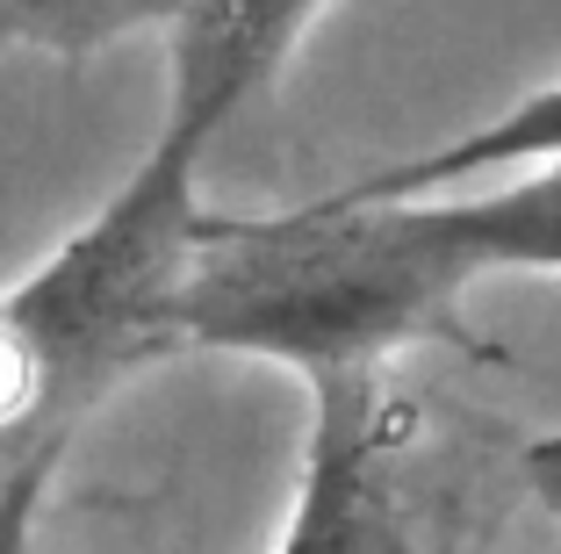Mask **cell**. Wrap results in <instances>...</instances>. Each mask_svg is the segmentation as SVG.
<instances>
[{
    "label": "cell",
    "mask_w": 561,
    "mask_h": 554,
    "mask_svg": "<svg viewBox=\"0 0 561 554\" xmlns=\"http://www.w3.org/2000/svg\"><path fill=\"white\" fill-rule=\"evenodd\" d=\"M202 151L159 123L116 195L0 289V483L66 454L123 382L187 353V281L209 224Z\"/></svg>",
    "instance_id": "6da1fadb"
},
{
    "label": "cell",
    "mask_w": 561,
    "mask_h": 554,
    "mask_svg": "<svg viewBox=\"0 0 561 554\" xmlns=\"http://www.w3.org/2000/svg\"><path fill=\"white\" fill-rule=\"evenodd\" d=\"M476 281L425 238L411 202L317 195L274 216L202 224L187 281V346L280 360L302 382L331 368H381L403 346L468 339L461 295Z\"/></svg>",
    "instance_id": "7a4b0ae2"
},
{
    "label": "cell",
    "mask_w": 561,
    "mask_h": 554,
    "mask_svg": "<svg viewBox=\"0 0 561 554\" xmlns=\"http://www.w3.org/2000/svg\"><path fill=\"white\" fill-rule=\"evenodd\" d=\"M274 554H439L425 425L381 368L310 375V446Z\"/></svg>",
    "instance_id": "3957f363"
},
{
    "label": "cell",
    "mask_w": 561,
    "mask_h": 554,
    "mask_svg": "<svg viewBox=\"0 0 561 554\" xmlns=\"http://www.w3.org/2000/svg\"><path fill=\"white\" fill-rule=\"evenodd\" d=\"M324 8L331 0H181V15L165 22L173 36L165 131L216 145V131L296 58Z\"/></svg>",
    "instance_id": "277c9868"
},
{
    "label": "cell",
    "mask_w": 561,
    "mask_h": 554,
    "mask_svg": "<svg viewBox=\"0 0 561 554\" xmlns=\"http://www.w3.org/2000/svg\"><path fill=\"white\" fill-rule=\"evenodd\" d=\"M504 180V173H496ZM417 210L425 238L468 281L490 274H561V159L512 166L504 188H439V195H397Z\"/></svg>",
    "instance_id": "5b68a950"
},
{
    "label": "cell",
    "mask_w": 561,
    "mask_h": 554,
    "mask_svg": "<svg viewBox=\"0 0 561 554\" xmlns=\"http://www.w3.org/2000/svg\"><path fill=\"white\" fill-rule=\"evenodd\" d=\"M533 159H561V80L526 94L518 109L490 115L482 131H461L454 145L439 151H417V159H397L367 180H346L331 195L346 202H389V195H439V188H468V180H496L512 166H533Z\"/></svg>",
    "instance_id": "8992f818"
},
{
    "label": "cell",
    "mask_w": 561,
    "mask_h": 554,
    "mask_svg": "<svg viewBox=\"0 0 561 554\" xmlns=\"http://www.w3.org/2000/svg\"><path fill=\"white\" fill-rule=\"evenodd\" d=\"M181 0H0V50H44V58H94L137 30H165Z\"/></svg>",
    "instance_id": "52a82bcc"
},
{
    "label": "cell",
    "mask_w": 561,
    "mask_h": 554,
    "mask_svg": "<svg viewBox=\"0 0 561 554\" xmlns=\"http://www.w3.org/2000/svg\"><path fill=\"white\" fill-rule=\"evenodd\" d=\"M58 461H66V454H36L30 468H15L8 483H0V554H30L36 511H44V497H50V475H58Z\"/></svg>",
    "instance_id": "ba28073f"
},
{
    "label": "cell",
    "mask_w": 561,
    "mask_h": 554,
    "mask_svg": "<svg viewBox=\"0 0 561 554\" xmlns=\"http://www.w3.org/2000/svg\"><path fill=\"white\" fill-rule=\"evenodd\" d=\"M526 489L547 505V519H561V432H540L526 446Z\"/></svg>",
    "instance_id": "9c48e42d"
}]
</instances>
